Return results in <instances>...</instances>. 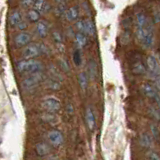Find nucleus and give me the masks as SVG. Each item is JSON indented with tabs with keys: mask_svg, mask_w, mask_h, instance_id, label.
<instances>
[{
	"mask_svg": "<svg viewBox=\"0 0 160 160\" xmlns=\"http://www.w3.org/2000/svg\"><path fill=\"white\" fill-rule=\"evenodd\" d=\"M16 68L18 70V72H20V73L31 75V74L42 72L44 66H43V63L40 62L39 60L23 59V60H20V61L17 63Z\"/></svg>",
	"mask_w": 160,
	"mask_h": 160,
	"instance_id": "nucleus-1",
	"label": "nucleus"
},
{
	"mask_svg": "<svg viewBox=\"0 0 160 160\" xmlns=\"http://www.w3.org/2000/svg\"><path fill=\"white\" fill-rule=\"evenodd\" d=\"M42 81H44V75L42 72L39 73H35L28 75V76L23 80V88L26 90V91H33V90L36 89L39 84Z\"/></svg>",
	"mask_w": 160,
	"mask_h": 160,
	"instance_id": "nucleus-2",
	"label": "nucleus"
},
{
	"mask_svg": "<svg viewBox=\"0 0 160 160\" xmlns=\"http://www.w3.org/2000/svg\"><path fill=\"white\" fill-rule=\"evenodd\" d=\"M154 39H155V36H154V30H153V23L151 20L148 19L143 37L139 41V43L141 44L142 47L144 48H151L154 44Z\"/></svg>",
	"mask_w": 160,
	"mask_h": 160,
	"instance_id": "nucleus-3",
	"label": "nucleus"
},
{
	"mask_svg": "<svg viewBox=\"0 0 160 160\" xmlns=\"http://www.w3.org/2000/svg\"><path fill=\"white\" fill-rule=\"evenodd\" d=\"M41 107L47 113L55 114L61 109V102L55 97H46L41 101Z\"/></svg>",
	"mask_w": 160,
	"mask_h": 160,
	"instance_id": "nucleus-4",
	"label": "nucleus"
},
{
	"mask_svg": "<svg viewBox=\"0 0 160 160\" xmlns=\"http://www.w3.org/2000/svg\"><path fill=\"white\" fill-rule=\"evenodd\" d=\"M41 54L40 43H30L22 50V57L24 59H35Z\"/></svg>",
	"mask_w": 160,
	"mask_h": 160,
	"instance_id": "nucleus-5",
	"label": "nucleus"
},
{
	"mask_svg": "<svg viewBox=\"0 0 160 160\" xmlns=\"http://www.w3.org/2000/svg\"><path fill=\"white\" fill-rule=\"evenodd\" d=\"M47 141L52 147H59L64 142V136L61 131L57 129H52L47 133Z\"/></svg>",
	"mask_w": 160,
	"mask_h": 160,
	"instance_id": "nucleus-6",
	"label": "nucleus"
},
{
	"mask_svg": "<svg viewBox=\"0 0 160 160\" xmlns=\"http://www.w3.org/2000/svg\"><path fill=\"white\" fill-rule=\"evenodd\" d=\"M146 67L147 71L151 73L155 78L158 77L160 75V62L158 58L155 55H149L146 60Z\"/></svg>",
	"mask_w": 160,
	"mask_h": 160,
	"instance_id": "nucleus-7",
	"label": "nucleus"
},
{
	"mask_svg": "<svg viewBox=\"0 0 160 160\" xmlns=\"http://www.w3.org/2000/svg\"><path fill=\"white\" fill-rule=\"evenodd\" d=\"M140 90H141V92L145 95V96L148 98H151V99H156L157 96L159 95V92H158L156 86L149 82L143 83L141 85V87H140Z\"/></svg>",
	"mask_w": 160,
	"mask_h": 160,
	"instance_id": "nucleus-8",
	"label": "nucleus"
},
{
	"mask_svg": "<svg viewBox=\"0 0 160 160\" xmlns=\"http://www.w3.org/2000/svg\"><path fill=\"white\" fill-rule=\"evenodd\" d=\"M15 45L17 47H25L27 46L28 44H30L31 42V35H30L28 32H20L16 35V37L14 39Z\"/></svg>",
	"mask_w": 160,
	"mask_h": 160,
	"instance_id": "nucleus-9",
	"label": "nucleus"
},
{
	"mask_svg": "<svg viewBox=\"0 0 160 160\" xmlns=\"http://www.w3.org/2000/svg\"><path fill=\"white\" fill-rule=\"evenodd\" d=\"M35 153L39 157H46L51 153V145L45 142H38L35 145Z\"/></svg>",
	"mask_w": 160,
	"mask_h": 160,
	"instance_id": "nucleus-10",
	"label": "nucleus"
},
{
	"mask_svg": "<svg viewBox=\"0 0 160 160\" xmlns=\"http://www.w3.org/2000/svg\"><path fill=\"white\" fill-rule=\"evenodd\" d=\"M49 27L46 21L44 20H39L35 25V33L40 38H45L48 35Z\"/></svg>",
	"mask_w": 160,
	"mask_h": 160,
	"instance_id": "nucleus-11",
	"label": "nucleus"
},
{
	"mask_svg": "<svg viewBox=\"0 0 160 160\" xmlns=\"http://www.w3.org/2000/svg\"><path fill=\"white\" fill-rule=\"evenodd\" d=\"M85 122H86V125L90 131H92L95 128V125H96V122H95V115H94L92 108L90 106H88L86 110H85Z\"/></svg>",
	"mask_w": 160,
	"mask_h": 160,
	"instance_id": "nucleus-12",
	"label": "nucleus"
},
{
	"mask_svg": "<svg viewBox=\"0 0 160 160\" xmlns=\"http://www.w3.org/2000/svg\"><path fill=\"white\" fill-rule=\"evenodd\" d=\"M154 138L152 137V135H150L147 132H142L139 136V143L141 145V147L149 149L152 147L153 145Z\"/></svg>",
	"mask_w": 160,
	"mask_h": 160,
	"instance_id": "nucleus-13",
	"label": "nucleus"
},
{
	"mask_svg": "<svg viewBox=\"0 0 160 160\" xmlns=\"http://www.w3.org/2000/svg\"><path fill=\"white\" fill-rule=\"evenodd\" d=\"M74 39H75V45H76L77 49L84 48L87 45V43H88L87 36L85 34L80 33V32H77L76 34H75Z\"/></svg>",
	"mask_w": 160,
	"mask_h": 160,
	"instance_id": "nucleus-14",
	"label": "nucleus"
},
{
	"mask_svg": "<svg viewBox=\"0 0 160 160\" xmlns=\"http://www.w3.org/2000/svg\"><path fill=\"white\" fill-rule=\"evenodd\" d=\"M22 21V15L21 12L19 10H14L12 11V13L10 14L9 16V23H10V26L12 27H17L18 24Z\"/></svg>",
	"mask_w": 160,
	"mask_h": 160,
	"instance_id": "nucleus-15",
	"label": "nucleus"
},
{
	"mask_svg": "<svg viewBox=\"0 0 160 160\" xmlns=\"http://www.w3.org/2000/svg\"><path fill=\"white\" fill-rule=\"evenodd\" d=\"M87 70H88L89 79H92V80L96 79L97 75H98V68H97V63L95 60H93V59L89 60Z\"/></svg>",
	"mask_w": 160,
	"mask_h": 160,
	"instance_id": "nucleus-16",
	"label": "nucleus"
},
{
	"mask_svg": "<svg viewBox=\"0 0 160 160\" xmlns=\"http://www.w3.org/2000/svg\"><path fill=\"white\" fill-rule=\"evenodd\" d=\"M78 16H79V11L76 6L69 7L66 13H65V19L69 22H73L75 20H77Z\"/></svg>",
	"mask_w": 160,
	"mask_h": 160,
	"instance_id": "nucleus-17",
	"label": "nucleus"
},
{
	"mask_svg": "<svg viewBox=\"0 0 160 160\" xmlns=\"http://www.w3.org/2000/svg\"><path fill=\"white\" fill-rule=\"evenodd\" d=\"M147 20L145 14L142 11H139L136 14V30H143L147 24Z\"/></svg>",
	"mask_w": 160,
	"mask_h": 160,
	"instance_id": "nucleus-18",
	"label": "nucleus"
},
{
	"mask_svg": "<svg viewBox=\"0 0 160 160\" xmlns=\"http://www.w3.org/2000/svg\"><path fill=\"white\" fill-rule=\"evenodd\" d=\"M78 83H79V86L81 88V90H86V88L88 87V84H89V76L86 72H80L78 74Z\"/></svg>",
	"mask_w": 160,
	"mask_h": 160,
	"instance_id": "nucleus-19",
	"label": "nucleus"
},
{
	"mask_svg": "<svg viewBox=\"0 0 160 160\" xmlns=\"http://www.w3.org/2000/svg\"><path fill=\"white\" fill-rule=\"evenodd\" d=\"M132 73L135 75H144L147 73V67L142 62H135L132 66Z\"/></svg>",
	"mask_w": 160,
	"mask_h": 160,
	"instance_id": "nucleus-20",
	"label": "nucleus"
},
{
	"mask_svg": "<svg viewBox=\"0 0 160 160\" xmlns=\"http://www.w3.org/2000/svg\"><path fill=\"white\" fill-rule=\"evenodd\" d=\"M85 35L89 37L95 35V25L91 19H85Z\"/></svg>",
	"mask_w": 160,
	"mask_h": 160,
	"instance_id": "nucleus-21",
	"label": "nucleus"
},
{
	"mask_svg": "<svg viewBox=\"0 0 160 160\" xmlns=\"http://www.w3.org/2000/svg\"><path fill=\"white\" fill-rule=\"evenodd\" d=\"M27 19L32 23H37L40 19V13L34 9H30L27 12Z\"/></svg>",
	"mask_w": 160,
	"mask_h": 160,
	"instance_id": "nucleus-22",
	"label": "nucleus"
},
{
	"mask_svg": "<svg viewBox=\"0 0 160 160\" xmlns=\"http://www.w3.org/2000/svg\"><path fill=\"white\" fill-rule=\"evenodd\" d=\"M46 86L49 88V89H52V90H58L61 87V85H60V81L56 79H53V78H50V79H47L46 80Z\"/></svg>",
	"mask_w": 160,
	"mask_h": 160,
	"instance_id": "nucleus-23",
	"label": "nucleus"
},
{
	"mask_svg": "<svg viewBox=\"0 0 160 160\" xmlns=\"http://www.w3.org/2000/svg\"><path fill=\"white\" fill-rule=\"evenodd\" d=\"M67 9H66V5L65 3L63 4H57L56 8H55V15L58 17H65V13H66Z\"/></svg>",
	"mask_w": 160,
	"mask_h": 160,
	"instance_id": "nucleus-24",
	"label": "nucleus"
},
{
	"mask_svg": "<svg viewBox=\"0 0 160 160\" xmlns=\"http://www.w3.org/2000/svg\"><path fill=\"white\" fill-rule=\"evenodd\" d=\"M73 62L76 66H80L82 63V54L80 49H75L73 52Z\"/></svg>",
	"mask_w": 160,
	"mask_h": 160,
	"instance_id": "nucleus-25",
	"label": "nucleus"
},
{
	"mask_svg": "<svg viewBox=\"0 0 160 160\" xmlns=\"http://www.w3.org/2000/svg\"><path fill=\"white\" fill-rule=\"evenodd\" d=\"M49 72H50V74H51V78L56 79V80H58V81H61V80H62L61 74L59 73L58 69L55 67V66H53V65H51V66H50Z\"/></svg>",
	"mask_w": 160,
	"mask_h": 160,
	"instance_id": "nucleus-26",
	"label": "nucleus"
},
{
	"mask_svg": "<svg viewBox=\"0 0 160 160\" xmlns=\"http://www.w3.org/2000/svg\"><path fill=\"white\" fill-rule=\"evenodd\" d=\"M46 4V1L45 0H35V3L33 5V9L36 10L37 12L39 13H42V10Z\"/></svg>",
	"mask_w": 160,
	"mask_h": 160,
	"instance_id": "nucleus-27",
	"label": "nucleus"
},
{
	"mask_svg": "<svg viewBox=\"0 0 160 160\" xmlns=\"http://www.w3.org/2000/svg\"><path fill=\"white\" fill-rule=\"evenodd\" d=\"M149 113L153 117L155 121H157V122L160 121V110L159 109L151 106V107H149Z\"/></svg>",
	"mask_w": 160,
	"mask_h": 160,
	"instance_id": "nucleus-28",
	"label": "nucleus"
},
{
	"mask_svg": "<svg viewBox=\"0 0 160 160\" xmlns=\"http://www.w3.org/2000/svg\"><path fill=\"white\" fill-rule=\"evenodd\" d=\"M75 27L78 30V32L85 34V20H77L76 23H75Z\"/></svg>",
	"mask_w": 160,
	"mask_h": 160,
	"instance_id": "nucleus-29",
	"label": "nucleus"
},
{
	"mask_svg": "<svg viewBox=\"0 0 160 160\" xmlns=\"http://www.w3.org/2000/svg\"><path fill=\"white\" fill-rule=\"evenodd\" d=\"M52 38H53L54 41L56 42V44L63 43V37L59 31H53L52 32Z\"/></svg>",
	"mask_w": 160,
	"mask_h": 160,
	"instance_id": "nucleus-30",
	"label": "nucleus"
},
{
	"mask_svg": "<svg viewBox=\"0 0 160 160\" xmlns=\"http://www.w3.org/2000/svg\"><path fill=\"white\" fill-rule=\"evenodd\" d=\"M59 64H60V66H61V68H62V70L64 72H69L70 71V66H69V64H68L66 59L61 58L59 60Z\"/></svg>",
	"mask_w": 160,
	"mask_h": 160,
	"instance_id": "nucleus-31",
	"label": "nucleus"
},
{
	"mask_svg": "<svg viewBox=\"0 0 160 160\" xmlns=\"http://www.w3.org/2000/svg\"><path fill=\"white\" fill-rule=\"evenodd\" d=\"M150 130H151V135L154 139H158L159 137V130L156 126V124H150Z\"/></svg>",
	"mask_w": 160,
	"mask_h": 160,
	"instance_id": "nucleus-32",
	"label": "nucleus"
},
{
	"mask_svg": "<svg viewBox=\"0 0 160 160\" xmlns=\"http://www.w3.org/2000/svg\"><path fill=\"white\" fill-rule=\"evenodd\" d=\"M35 3V0H20V4L24 8H30L33 6Z\"/></svg>",
	"mask_w": 160,
	"mask_h": 160,
	"instance_id": "nucleus-33",
	"label": "nucleus"
},
{
	"mask_svg": "<svg viewBox=\"0 0 160 160\" xmlns=\"http://www.w3.org/2000/svg\"><path fill=\"white\" fill-rule=\"evenodd\" d=\"M27 27H28V23H27V21H25V20H22V21L20 22L18 24V26H17V28L20 30V31H22V32L24 31V30H26Z\"/></svg>",
	"mask_w": 160,
	"mask_h": 160,
	"instance_id": "nucleus-34",
	"label": "nucleus"
},
{
	"mask_svg": "<svg viewBox=\"0 0 160 160\" xmlns=\"http://www.w3.org/2000/svg\"><path fill=\"white\" fill-rule=\"evenodd\" d=\"M148 157H149V160H160V157L158 156V154L156 152H149V155H148Z\"/></svg>",
	"mask_w": 160,
	"mask_h": 160,
	"instance_id": "nucleus-35",
	"label": "nucleus"
},
{
	"mask_svg": "<svg viewBox=\"0 0 160 160\" xmlns=\"http://www.w3.org/2000/svg\"><path fill=\"white\" fill-rule=\"evenodd\" d=\"M153 19H154V23H159L160 22V10H157V11L154 12Z\"/></svg>",
	"mask_w": 160,
	"mask_h": 160,
	"instance_id": "nucleus-36",
	"label": "nucleus"
},
{
	"mask_svg": "<svg viewBox=\"0 0 160 160\" xmlns=\"http://www.w3.org/2000/svg\"><path fill=\"white\" fill-rule=\"evenodd\" d=\"M50 7H51V5L46 2V4H45V6H44V8L42 10V13H47V12H49L50 11Z\"/></svg>",
	"mask_w": 160,
	"mask_h": 160,
	"instance_id": "nucleus-37",
	"label": "nucleus"
},
{
	"mask_svg": "<svg viewBox=\"0 0 160 160\" xmlns=\"http://www.w3.org/2000/svg\"><path fill=\"white\" fill-rule=\"evenodd\" d=\"M155 86H156L158 91H160V75L158 77L155 78Z\"/></svg>",
	"mask_w": 160,
	"mask_h": 160,
	"instance_id": "nucleus-38",
	"label": "nucleus"
},
{
	"mask_svg": "<svg viewBox=\"0 0 160 160\" xmlns=\"http://www.w3.org/2000/svg\"><path fill=\"white\" fill-rule=\"evenodd\" d=\"M155 100H156V102H157V105H158V109L160 110V94L158 95L157 98L155 99Z\"/></svg>",
	"mask_w": 160,
	"mask_h": 160,
	"instance_id": "nucleus-39",
	"label": "nucleus"
},
{
	"mask_svg": "<svg viewBox=\"0 0 160 160\" xmlns=\"http://www.w3.org/2000/svg\"><path fill=\"white\" fill-rule=\"evenodd\" d=\"M55 2H56L57 4H63V3H65L63 0H54Z\"/></svg>",
	"mask_w": 160,
	"mask_h": 160,
	"instance_id": "nucleus-40",
	"label": "nucleus"
},
{
	"mask_svg": "<svg viewBox=\"0 0 160 160\" xmlns=\"http://www.w3.org/2000/svg\"><path fill=\"white\" fill-rule=\"evenodd\" d=\"M45 160H58L56 157H48V158H46Z\"/></svg>",
	"mask_w": 160,
	"mask_h": 160,
	"instance_id": "nucleus-41",
	"label": "nucleus"
},
{
	"mask_svg": "<svg viewBox=\"0 0 160 160\" xmlns=\"http://www.w3.org/2000/svg\"><path fill=\"white\" fill-rule=\"evenodd\" d=\"M158 60H159V62H160V53H159V56H158Z\"/></svg>",
	"mask_w": 160,
	"mask_h": 160,
	"instance_id": "nucleus-42",
	"label": "nucleus"
},
{
	"mask_svg": "<svg viewBox=\"0 0 160 160\" xmlns=\"http://www.w3.org/2000/svg\"><path fill=\"white\" fill-rule=\"evenodd\" d=\"M63 1H64V2H67V1H69V0H63Z\"/></svg>",
	"mask_w": 160,
	"mask_h": 160,
	"instance_id": "nucleus-43",
	"label": "nucleus"
}]
</instances>
